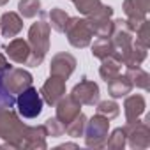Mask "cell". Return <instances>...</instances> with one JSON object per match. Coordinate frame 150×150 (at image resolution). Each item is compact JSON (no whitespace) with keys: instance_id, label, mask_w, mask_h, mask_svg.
Wrapping results in <instances>:
<instances>
[{"instance_id":"obj_1","label":"cell","mask_w":150,"mask_h":150,"mask_svg":"<svg viewBox=\"0 0 150 150\" xmlns=\"http://www.w3.org/2000/svg\"><path fill=\"white\" fill-rule=\"evenodd\" d=\"M27 124L20 120V117L11 108L0 110V138L7 145V148L23 150V141L27 134Z\"/></svg>"},{"instance_id":"obj_2","label":"cell","mask_w":150,"mask_h":150,"mask_svg":"<svg viewBox=\"0 0 150 150\" xmlns=\"http://www.w3.org/2000/svg\"><path fill=\"white\" fill-rule=\"evenodd\" d=\"M50 23H46L44 20H39L35 23H32V27L28 28V46H30V58L28 64L30 67H37L42 64L44 57L50 51Z\"/></svg>"},{"instance_id":"obj_3","label":"cell","mask_w":150,"mask_h":150,"mask_svg":"<svg viewBox=\"0 0 150 150\" xmlns=\"http://www.w3.org/2000/svg\"><path fill=\"white\" fill-rule=\"evenodd\" d=\"M65 35H67V41L71 46L74 48H87L92 44V28H90V23L87 18H80V16H69L67 20V25L64 28Z\"/></svg>"},{"instance_id":"obj_4","label":"cell","mask_w":150,"mask_h":150,"mask_svg":"<svg viewBox=\"0 0 150 150\" xmlns=\"http://www.w3.org/2000/svg\"><path fill=\"white\" fill-rule=\"evenodd\" d=\"M150 117H145L143 120L138 118L134 122H127L122 129L125 132V143L134 150H145L150 146V127H148Z\"/></svg>"},{"instance_id":"obj_5","label":"cell","mask_w":150,"mask_h":150,"mask_svg":"<svg viewBox=\"0 0 150 150\" xmlns=\"http://www.w3.org/2000/svg\"><path fill=\"white\" fill-rule=\"evenodd\" d=\"M108 131H110V120L103 115H94L90 120H87L85 125V145L88 148H103L108 139Z\"/></svg>"},{"instance_id":"obj_6","label":"cell","mask_w":150,"mask_h":150,"mask_svg":"<svg viewBox=\"0 0 150 150\" xmlns=\"http://www.w3.org/2000/svg\"><path fill=\"white\" fill-rule=\"evenodd\" d=\"M42 97L37 92V88L28 87L27 90H23L21 94H18L16 97V106H18V113L25 118H35L41 115L42 111Z\"/></svg>"},{"instance_id":"obj_7","label":"cell","mask_w":150,"mask_h":150,"mask_svg":"<svg viewBox=\"0 0 150 150\" xmlns=\"http://www.w3.org/2000/svg\"><path fill=\"white\" fill-rule=\"evenodd\" d=\"M32 74L25 69H16V67H11L4 76H2V85L4 88L11 94V96H18L21 94L23 90H27L28 87H32Z\"/></svg>"},{"instance_id":"obj_8","label":"cell","mask_w":150,"mask_h":150,"mask_svg":"<svg viewBox=\"0 0 150 150\" xmlns=\"http://www.w3.org/2000/svg\"><path fill=\"white\" fill-rule=\"evenodd\" d=\"M113 46H115V53H117V60L120 58V55L132 44L134 41V32L131 30V27L127 25L125 20H115L113 21V30H111V35H110ZM120 62V60H118Z\"/></svg>"},{"instance_id":"obj_9","label":"cell","mask_w":150,"mask_h":150,"mask_svg":"<svg viewBox=\"0 0 150 150\" xmlns=\"http://www.w3.org/2000/svg\"><path fill=\"white\" fill-rule=\"evenodd\" d=\"M150 9V0H124V14L127 16V25L134 32L141 21L146 20Z\"/></svg>"},{"instance_id":"obj_10","label":"cell","mask_w":150,"mask_h":150,"mask_svg":"<svg viewBox=\"0 0 150 150\" xmlns=\"http://www.w3.org/2000/svg\"><path fill=\"white\" fill-rule=\"evenodd\" d=\"M71 96L76 99L80 104H85V106H96L99 103V85L96 81H90V80H81L78 85H74V88L71 90Z\"/></svg>"},{"instance_id":"obj_11","label":"cell","mask_w":150,"mask_h":150,"mask_svg":"<svg viewBox=\"0 0 150 150\" xmlns=\"http://www.w3.org/2000/svg\"><path fill=\"white\" fill-rule=\"evenodd\" d=\"M65 81L67 80H64L60 76H51V74H50V78L44 81V85L39 90L42 101L46 104H50V106H55L65 96Z\"/></svg>"},{"instance_id":"obj_12","label":"cell","mask_w":150,"mask_h":150,"mask_svg":"<svg viewBox=\"0 0 150 150\" xmlns=\"http://www.w3.org/2000/svg\"><path fill=\"white\" fill-rule=\"evenodd\" d=\"M78 62L76 58H74L71 53H57L53 58H51V64H50V74L51 76H60L64 80H67L71 74L74 72V69H76Z\"/></svg>"},{"instance_id":"obj_13","label":"cell","mask_w":150,"mask_h":150,"mask_svg":"<svg viewBox=\"0 0 150 150\" xmlns=\"http://www.w3.org/2000/svg\"><path fill=\"white\" fill-rule=\"evenodd\" d=\"M76 6V9L80 11V14H83L85 18H97V16H113V9L106 4H103L101 0H71Z\"/></svg>"},{"instance_id":"obj_14","label":"cell","mask_w":150,"mask_h":150,"mask_svg":"<svg viewBox=\"0 0 150 150\" xmlns=\"http://www.w3.org/2000/svg\"><path fill=\"white\" fill-rule=\"evenodd\" d=\"M55 108H57V118L64 124V127L72 120V118H76L80 113H81V104L74 99L71 94L69 96H64L57 104H55Z\"/></svg>"},{"instance_id":"obj_15","label":"cell","mask_w":150,"mask_h":150,"mask_svg":"<svg viewBox=\"0 0 150 150\" xmlns=\"http://www.w3.org/2000/svg\"><path fill=\"white\" fill-rule=\"evenodd\" d=\"M46 136L48 132L44 125H28L23 141V150H46L48 148Z\"/></svg>"},{"instance_id":"obj_16","label":"cell","mask_w":150,"mask_h":150,"mask_svg":"<svg viewBox=\"0 0 150 150\" xmlns=\"http://www.w3.org/2000/svg\"><path fill=\"white\" fill-rule=\"evenodd\" d=\"M6 55L9 60L16 62V64H28V58H30V46L25 39H13L9 44H6L4 48Z\"/></svg>"},{"instance_id":"obj_17","label":"cell","mask_w":150,"mask_h":150,"mask_svg":"<svg viewBox=\"0 0 150 150\" xmlns=\"http://www.w3.org/2000/svg\"><path fill=\"white\" fill-rule=\"evenodd\" d=\"M23 30V18L14 13V11H9V13H4L2 18H0V34L4 37H16L20 32Z\"/></svg>"},{"instance_id":"obj_18","label":"cell","mask_w":150,"mask_h":150,"mask_svg":"<svg viewBox=\"0 0 150 150\" xmlns=\"http://www.w3.org/2000/svg\"><path fill=\"white\" fill-rule=\"evenodd\" d=\"M146 46H143L138 41H132V44L120 55V64H124L125 67H138L143 64V60L146 58Z\"/></svg>"},{"instance_id":"obj_19","label":"cell","mask_w":150,"mask_h":150,"mask_svg":"<svg viewBox=\"0 0 150 150\" xmlns=\"http://www.w3.org/2000/svg\"><path fill=\"white\" fill-rule=\"evenodd\" d=\"M145 110H146V103H145L143 96L132 94V96L125 97V101H124V113H125V120L127 122H134V120L141 118Z\"/></svg>"},{"instance_id":"obj_20","label":"cell","mask_w":150,"mask_h":150,"mask_svg":"<svg viewBox=\"0 0 150 150\" xmlns=\"http://www.w3.org/2000/svg\"><path fill=\"white\" fill-rule=\"evenodd\" d=\"M106 85H108V94H110L113 99L125 97V96L131 94V90H132V83L125 78V74H118L117 78L110 80Z\"/></svg>"},{"instance_id":"obj_21","label":"cell","mask_w":150,"mask_h":150,"mask_svg":"<svg viewBox=\"0 0 150 150\" xmlns=\"http://www.w3.org/2000/svg\"><path fill=\"white\" fill-rule=\"evenodd\" d=\"M125 78L132 83V87L143 88V90H150V76H148V72L143 71L139 65L138 67H127Z\"/></svg>"},{"instance_id":"obj_22","label":"cell","mask_w":150,"mask_h":150,"mask_svg":"<svg viewBox=\"0 0 150 150\" xmlns=\"http://www.w3.org/2000/svg\"><path fill=\"white\" fill-rule=\"evenodd\" d=\"M92 28V34L96 37H110L113 30V21L108 16H97V18H87Z\"/></svg>"},{"instance_id":"obj_23","label":"cell","mask_w":150,"mask_h":150,"mask_svg":"<svg viewBox=\"0 0 150 150\" xmlns=\"http://www.w3.org/2000/svg\"><path fill=\"white\" fill-rule=\"evenodd\" d=\"M92 55L99 60H104L108 57H113L117 58V53H115V46L111 42L110 37H99L97 41H94L92 44Z\"/></svg>"},{"instance_id":"obj_24","label":"cell","mask_w":150,"mask_h":150,"mask_svg":"<svg viewBox=\"0 0 150 150\" xmlns=\"http://www.w3.org/2000/svg\"><path fill=\"white\" fill-rule=\"evenodd\" d=\"M103 64H101V67H99V74H101V78L108 83L110 80H113V78H117L118 74H122V64L117 60V58H113V57H108V58H104V60H101Z\"/></svg>"},{"instance_id":"obj_25","label":"cell","mask_w":150,"mask_h":150,"mask_svg":"<svg viewBox=\"0 0 150 150\" xmlns=\"http://www.w3.org/2000/svg\"><path fill=\"white\" fill-rule=\"evenodd\" d=\"M48 16H50V27L57 32H64V28L67 25V20H69V14L60 7H53Z\"/></svg>"},{"instance_id":"obj_26","label":"cell","mask_w":150,"mask_h":150,"mask_svg":"<svg viewBox=\"0 0 150 150\" xmlns=\"http://www.w3.org/2000/svg\"><path fill=\"white\" fill-rule=\"evenodd\" d=\"M87 120H88V118H87V115H83V113H80L76 118H72V120L65 125L67 136H71V138H80V136H83Z\"/></svg>"},{"instance_id":"obj_27","label":"cell","mask_w":150,"mask_h":150,"mask_svg":"<svg viewBox=\"0 0 150 150\" xmlns=\"http://www.w3.org/2000/svg\"><path fill=\"white\" fill-rule=\"evenodd\" d=\"M18 11H20V16L30 20L41 13V0H20Z\"/></svg>"},{"instance_id":"obj_28","label":"cell","mask_w":150,"mask_h":150,"mask_svg":"<svg viewBox=\"0 0 150 150\" xmlns=\"http://www.w3.org/2000/svg\"><path fill=\"white\" fill-rule=\"evenodd\" d=\"M96 106H97V113L103 115V117H106L108 120L117 118L118 113H120V106L115 101H99Z\"/></svg>"},{"instance_id":"obj_29","label":"cell","mask_w":150,"mask_h":150,"mask_svg":"<svg viewBox=\"0 0 150 150\" xmlns=\"http://www.w3.org/2000/svg\"><path fill=\"white\" fill-rule=\"evenodd\" d=\"M104 146H108L110 150H122L125 146V132H124V129L118 127V129L111 131V134L108 136Z\"/></svg>"},{"instance_id":"obj_30","label":"cell","mask_w":150,"mask_h":150,"mask_svg":"<svg viewBox=\"0 0 150 150\" xmlns=\"http://www.w3.org/2000/svg\"><path fill=\"white\" fill-rule=\"evenodd\" d=\"M44 129H46V132H48V136H51V138H58V136H62L64 132H65V127H64V124L57 118V117H51V118H48L44 124Z\"/></svg>"},{"instance_id":"obj_31","label":"cell","mask_w":150,"mask_h":150,"mask_svg":"<svg viewBox=\"0 0 150 150\" xmlns=\"http://www.w3.org/2000/svg\"><path fill=\"white\" fill-rule=\"evenodd\" d=\"M134 34H136V41L148 48V44H150V21H148V18L138 25V28L134 30Z\"/></svg>"},{"instance_id":"obj_32","label":"cell","mask_w":150,"mask_h":150,"mask_svg":"<svg viewBox=\"0 0 150 150\" xmlns=\"http://www.w3.org/2000/svg\"><path fill=\"white\" fill-rule=\"evenodd\" d=\"M14 104H16V97L11 96V94L4 88L2 80H0V110H2V108H13Z\"/></svg>"},{"instance_id":"obj_33","label":"cell","mask_w":150,"mask_h":150,"mask_svg":"<svg viewBox=\"0 0 150 150\" xmlns=\"http://www.w3.org/2000/svg\"><path fill=\"white\" fill-rule=\"evenodd\" d=\"M11 69V64H9V60L2 55V53H0V80H2V76H4V74L7 72Z\"/></svg>"},{"instance_id":"obj_34","label":"cell","mask_w":150,"mask_h":150,"mask_svg":"<svg viewBox=\"0 0 150 150\" xmlns=\"http://www.w3.org/2000/svg\"><path fill=\"white\" fill-rule=\"evenodd\" d=\"M57 148H78V145H74V143H64V145H58Z\"/></svg>"},{"instance_id":"obj_35","label":"cell","mask_w":150,"mask_h":150,"mask_svg":"<svg viewBox=\"0 0 150 150\" xmlns=\"http://www.w3.org/2000/svg\"><path fill=\"white\" fill-rule=\"evenodd\" d=\"M7 2H9V0H0V7H2V6H6Z\"/></svg>"},{"instance_id":"obj_36","label":"cell","mask_w":150,"mask_h":150,"mask_svg":"<svg viewBox=\"0 0 150 150\" xmlns=\"http://www.w3.org/2000/svg\"><path fill=\"white\" fill-rule=\"evenodd\" d=\"M0 148H2V146H0Z\"/></svg>"}]
</instances>
